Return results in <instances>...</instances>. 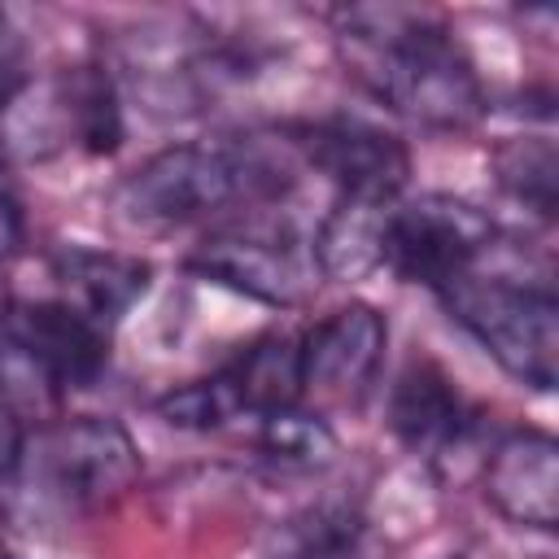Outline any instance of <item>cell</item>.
Here are the masks:
<instances>
[{"label": "cell", "mask_w": 559, "mask_h": 559, "mask_svg": "<svg viewBox=\"0 0 559 559\" xmlns=\"http://www.w3.org/2000/svg\"><path fill=\"white\" fill-rule=\"evenodd\" d=\"M336 39L354 79L402 118L432 131H463L485 114L472 57L441 26L397 9H349Z\"/></svg>", "instance_id": "obj_1"}, {"label": "cell", "mask_w": 559, "mask_h": 559, "mask_svg": "<svg viewBox=\"0 0 559 559\" xmlns=\"http://www.w3.org/2000/svg\"><path fill=\"white\" fill-rule=\"evenodd\" d=\"M293 140H183L140 162L114 192V205L135 227H188L236 201H266L293 188Z\"/></svg>", "instance_id": "obj_2"}, {"label": "cell", "mask_w": 559, "mask_h": 559, "mask_svg": "<svg viewBox=\"0 0 559 559\" xmlns=\"http://www.w3.org/2000/svg\"><path fill=\"white\" fill-rule=\"evenodd\" d=\"M122 140L118 83L100 66H70L39 79H17L0 92V157L48 162L66 148L92 157L114 153Z\"/></svg>", "instance_id": "obj_3"}, {"label": "cell", "mask_w": 559, "mask_h": 559, "mask_svg": "<svg viewBox=\"0 0 559 559\" xmlns=\"http://www.w3.org/2000/svg\"><path fill=\"white\" fill-rule=\"evenodd\" d=\"M450 319L520 384L550 393L559 371V306L550 284L463 271L437 288Z\"/></svg>", "instance_id": "obj_4"}, {"label": "cell", "mask_w": 559, "mask_h": 559, "mask_svg": "<svg viewBox=\"0 0 559 559\" xmlns=\"http://www.w3.org/2000/svg\"><path fill=\"white\" fill-rule=\"evenodd\" d=\"M493 218L454 192H419L397 201L384 236V266L406 284L441 288L454 275L472 271L493 249Z\"/></svg>", "instance_id": "obj_5"}, {"label": "cell", "mask_w": 559, "mask_h": 559, "mask_svg": "<svg viewBox=\"0 0 559 559\" xmlns=\"http://www.w3.org/2000/svg\"><path fill=\"white\" fill-rule=\"evenodd\" d=\"M44 472L74 507H114L140 480V450L109 415L57 419L44 437Z\"/></svg>", "instance_id": "obj_6"}, {"label": "cell", "mask_w": 559, "mask_h": 559, "mask_svg": "<svg viewBox=\"0 0 559 559\" xmlns=\"http://www.w3.org/2000/svg\"><path fill=\"white\" fill-rule=\"evenodd\" d=\"M293 148L306 166L328 175L341 197L397 201L411 179V153L397 135L362 122V118H323L293 131Z\"/></svg>", "instance_id": "obj_7"}, {"label": "cell", "mask_w": 559, "mask_h": 559, "mask_svg": "<svg viewBox=\"0 0 559 559\" xmlns=\"http://www.w3.org/2000/svg\"><path fill=\"white\" fill-rule=\"evenodd\" d=\"M188 271L231 288L249 301L275 306V310H293L314 293V258L301 253L293 240L280 236H249V231H218L205 236L192 258Z\"/></svg>", "instance_id": "obj_8"}, {"label": "cell", "mask_w": 559, "mask_h": 559, "mask_svg": "<svg viewBox=\"0 0 559 559\" xmlns=\"http://www.w3.org/2000/svg\"><path fill=\"white\" fill-rule=\"evenodd\" d=\"M384 345H389L384 314L367 301H349L301 336V384L323 397L349 402L376 380L384 362Z\"/></svg>", "instance_id": "obj_9"}, {"label": "cell", "mask_w": 559, "mask_h": 559, "mask_svg": "<svg viewBox=\"0 0 559 559\" xmlns=\"http://www.w3.org/2000/svg\"><path fill=\"white\" fill-rule=\"evenodd\" d=\"M480 489L502 520L550 533L559 524V441L542 428L507 432L485 459Z\"/></svg>", "instance_id": "obj_10"}, {"label": "cell", "mask_w": 559, "mask_h": 559, "mask_svg": "<svg viewBox=\"0 0 559 559\" xmlns=\"http://www.w3.org/2000/svg\"><path fill=\"white\" fill-rule=\"evenodd\" d=\"M4 336L13 345H22L44 371L48 380L70 393V389H87L96 384V376L109 362V341L105 328H96L87 314H79L66 301H35V306H13Z\"/></svg>", "instance_id": "obj_11"}, {"label": "cell", "mask_w": 559, "mask_h": 559, "mask_svg": "<svg viewBox=\"0 0 559 559\" xmlns=\"http://www.w3.org/2000/svg\"><path fill=\"white\" fill-rule=\"evenodd\" d=\"M52 280L61 284V301L87 314L96 328H114L153 284V266L140 253L66 245L52 253Z\"/></svg>", "instance_id": "obj_12"}, {"label": "cell", "mask_w": 559, "mask_h": 559, "mask_svg": "<svg viewBox=\"0 0 559 559\" xmlns=\"http://www.w3.org/2000/svg\"><path fill=\"white\" fill-rule=\"evenodd\" d=\"M389 428L402 445L437 459V454H450L467 437L472 411L441 367L415 362L402 371V380L389 393Z\"/></svg>", "instance_id": "obj_13"}, {"label": "cell", "mask_w": 559, "mask_h": 559, "mask_svg": "<svg viewBox=\"0 0 559 559\" xmlns=\"http://www.w3.org/2000/svg\"><path fill=\"white\" fill-rule=\"evenodd\" d=\"M393 205L367 201V197H341L314 231V249H310L314 271L336 284H354V280H367L371 271H380Z\"/></svg>", "instance_id": "obj_14"}, {"label": "cell", "mask_w": 559, "mask_h": 559, "mask_svg": "<svg viewBox=\"0 0 559 559\" xmlns=\"http://www.w3.org/2000/svg\"><path fill=\"white\" fill-rule=\"evenodd\" d=\"M223 376H227L240 411H249L258 419L271 415V411L297 406V397L306 393V384H301V341H293L284 332H271V336L253 341Z\"/></svg>", "instance_id": "obj_15"}, {"label": "cell", "mask_w": 559, "mask_h": 559, "mask_svg": "<svg viewBox=\"0 0 559 559\" xmlns=\"http://www.w3.org/2000/svg\"><path fill=\"white\" fill-rule=\"evenodd\" d=\"M493 179L498 188L533 210L537 218H555V188H559V153L550 135H511L493 148Z\"/></svg>", "instance_id": "obj_16"}, {"label": "cell", "mask_w": 559, "mask_h": 559, "mask_svg": "<svg viewBox=\"0 0 559 559\" xmlns=\"http://www.w3.org/2000/svg\"><path fill=\"white\" fill-rule=\"evenodd\" d=\"M258 450L288 472H314V467H328L336 459L341 441L323 415L301 411V406H284V411L262 415Z\"/></svg>", "instance_id": "obj_17"}, {"label": "cell", "mask_w": 559, "mask_h": 559, "mask_svg": "<svg viewBox=\"0 0 559 559\" xmlns=\"http://www.w3.org/2000/svg\"><path fill=\"white\" fill-rule=\"evenodd\" d=\"M367 524L349 507H310L284 524L280 559H362Z\"/></svg>", "instance_id": "obj_18"}, {"label": "cell", "mask_w": 559, "mask_h": 559, "mask_svg": "<svg viewBox=\"0 0 559 559\" xmlns=\"http://www.w3.org/2000/svg\"><path fill=\"white\" fill-rule=\"evenodd\" d=\"M157 415L175 428H188V432H210V428H223L231 415H240V402L227 384V376H210V380H188L179 389H170L166 397H157Z\"/></svg>", "instance_id": "obj_19"}, {"label": "cell", "mask_w": 559, "mask_h": 559, "mask_svg": "<svg viewBox=\"0 0 559 559\" xmlns=\"http://www.w3.org/2000/svg\"><path fill=\"white\" fill-rule=\"evenodd\" d=\"M0 397L22 415V419H39V415H48V411H57V402H61V389L48 380V371L22 349V345H13L9 336H4V345H0Z\"/></svg>", "instance_id": "obj_20"}, {"label": "cell", "mask_w": 559, "mask_h": 559, "mask_svg": "<svg viewBox=\"0 0 559 559\" xmlns=\"http://www.w3.org/2000/svg\"><path fill=\"white\" fill-rule=\"evenodd\" d=\"M26 236V214H22V192L13 179V166L0 157V258L13 253Z\"/></svg>", "instance_id": "obj_21"}, {"label": "cell", "mask_w": 559, "mask_h": 559, "mask_svg": "<svg viewBox=\"0 0 559 559\" xmlns=\"http://www.w3.org/2000/svg\"><path fill=\"white\" fill-rule=\"evenodd\" d=\"M26 459V419L0 397V485H13Z\"/></svg>", "instance_id": "obj_22"}, {"label": "cell", "mask_w": 559, "mask_h": 559, "mask_svg": "<svg viewBox=\"0 0 559 559\" xmlns=\"http://www.w3.org/2000/svg\"><path fill=\"white\" fill-rule=\"evenodd\" d=\"M9 314H13V284H9V275H4V266H0V332H4Z\"/></svg>", "instance_id": "obj_23"}, {"label": "cell", "mask_w": 559, "mask_h": 559, "mask_svg": "<svg viewBox=\"0 0 559 559\" xmlns=\"http://www.w3.org/2000/svg\"><path fill=\"white\" fill-rule=\"evenodd\" d=\"M0 559H17V555H9V550H4V546H0Z\"/></svg>", "instance_id": "obj_24"}]
</instances>
